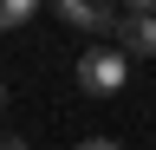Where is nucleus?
Segmentation results:
<instances>
[{
	"mask_svg": "<svg viewBox=\"0 0 156 150\" xmlns=\"http://www.w3.org/2000/svg\"><path fill=\"white\" fill-rule=\"evenodd\" d=\"M0 111H7V85H0Z\"/></svg>",
	"mask_w": 156,
	"mask_h": 150,
	"instance_id": "8",
	"label": "nucleus"
},
{
	"mask_svg": "<svg viewBox=\"0 0 156 150\" xmlns=\"http://www.w3.org/2000/svg\"><path fill=\"white\" fill-rule=\"evenodd\" d=\"M0 150H26V137H0Z\"/></svg>",
	"mask_w": 156,
	"mask_h": 150,
	"instance_id": "7",
	"label": "nucleus"
},
{
	"mask_svg": "<svg viewBox=\"0 0 156 150\" xmlns=\"http://www.w3.org/2000/svg\"><path fill=\"white\" fill-rule=\"evenodd\" d=\"M52 7H58V20L78 26V33H117V20H124V13H111L104 0H52Z\"/></svg>",
	"mask_w": 156,
	"mask_h": 150,
	"instance_id": "2",
	"label": "nucleus"
},
{
	"mask_svg": "<svg viewBox=\"0 0 156 150\" xmlns=\"http://www.w3.org/2000/svg\"><path fill=\"white\" fill-rule=\"evenodd\" d=\"M39 13V0H0V33H13V26H26Z\"/></svg>",
	"mask_w": 156,
	"mask_h": 150,
	"instance_id": "4",
	"label": "nucleus"
},
{
	"mask_svg": "<svg viewBox=\"0 0 156 150\" xmlns=\"http://www.w3.org/2000/svg\"><path fill=\"white\" fill-rule=\"evenodd\" d=\"M72 150H124L117 137H85V144H72Z\"/></svg>",
	"mask_w": 156,
	"mask_h": 150,
	"instance_id": "5",
	"label": "nucleus"
},
{
	"mask_svg": "<svg viewBox=\"0 0 156 150\" xmlns=\"http://www.w3.org/2000/svg\"><path fill=\"white\" fill-rule=\"evenodd\" d=\"M117 52H124V59H156V20L124 13V20H117Z\"/></svg>",
	"mask_w": 156,
	"mask_h": 150,
	"instance_id": "3",
	"label": "nucleus"
},
{
	"mask_svg": "<svg viewBox=\"0 0 156 150\" xmlns=\"http://www.w3.org/2000/svg\"><path fill=\"white\" fill-rule=\"evenodd\" d=\"M124 13H143V20H156V0H124Z\"/></svg>",
	"mask_w": 156,
	"mask_h": 150,
	"instance_id": "6",
	"label": "nucleus"
},
{
	"mask_svg": "<svg viewBox=\"0 0 156 150\" xmlns=\"http://www.w3.org/2000/svg\"><path fill=\"white\" fill-rule=\"evenodd\" d=\"M130 79V59L117 46H91L85 59H78V91H91V98H111V91H124Z\"/></svg>",
	"mask_w": 156,
	"mask_h": 150,
	"instance_id": "1",
	"label": "nucleus"
}]
</instances>
